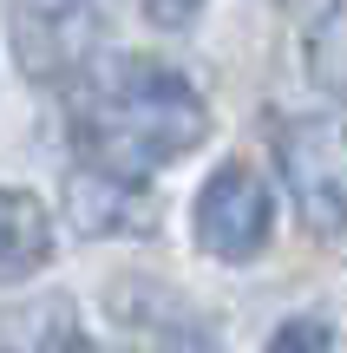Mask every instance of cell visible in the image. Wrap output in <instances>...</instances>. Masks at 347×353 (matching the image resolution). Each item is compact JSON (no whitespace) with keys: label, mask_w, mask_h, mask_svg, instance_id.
Masks as SVG:
<instances>
[{"label":"cell","mask_w":347,"mask_h":353,"mask_svg":"<svg viewBox=\"0 0 347 353\" xmlns=\"http://www.w3.org/2000/svg\"><path fill=\"white\" fill-rule=\"evenodd\" d=\"M308 79L347 99V0H328L321 20L308 26Z\"/></svg>","instance_id":"52a82bcc"},{"label":"cell","mask_w":347,"mask_h":353,"mask_svg":"<svg viewBox=\"0 0 347 353\" xmlns=\"http://www.w3.org/2000/svg\"><path fill=\"white\" fill-rule=\"evenodd\" d=\"M269 353H341V334L321 314H295L269 334Z\"/></svg>","instance_id":"ba28073f"},{"label":"cell","mask_w":347,"mask_h":353,"mask_svg":"<svg viewBox=\"0 0 347 353\" xmlns=\"http://www.w3.org/2000/svg\"><path fill=\"white\" fill-rule=\"evenodd\" d=\"M66 223L79 236H144L157 223V196L144 190V176L79 164L66 176Z\"/></svg>","instance_id":"5b68a950"},{"label":"cell","mask_w":347,"mask_h":353,"mask_svg":"<svg viewBox=\"0 0 347 353\" xmlns=\"http://www.w3.org/2000/svg\"><path fill=\"white\" fill-rule=\"evenodd\" d=\"M275 164L315 236H347V118H295L275 138Z\"/></svg>","instance_id":"3957f363"},{"label":"cell","mask_w":347,"mask_h":353,"mask_svg":"<svg viewBox=\"0 0 347 353\" xmlns=\"http://www.w3.org/2000/svg\"><path fill=\"white\" fill-rule=\"evenodd\" d=\"M52 262V210L33 190L0 183V281L39 275Z\"/></svg>","instance_id":"8992f818"},{"label":"cell","mask_w":347,"mask_h":353,"mask_svg":"<svg viewBox=\"0 0 347 353\" xmlns=\"http://www.w3.org/2000/svg\"><path fill=\"white\" fill-rule=\"evenodd\" d=\"M197 249L210 262H256L275 236V196L249 164H217L197 190Z\"/></svg>","instance_id":"277c9868"},{"label":"cell","mask_w":347,"mask_h":353,"mask_svg":"<svg viewBox=\"0 0 347 353\" xmlns=\"http://www.w3.org/2000/svg\"><path fill=\"white\" fill-rule=\"evenodd\" d=\"M105 0H13V65L33 85H79L105 46Z\"/></svg>","instance_id":"7a4b0ae2"},{"label":"cell","mask_w":347,"mask_h":353,"mask_svg":"<svg viewBox=\"0 0 347 353\" xmlns=\"http://www.w3.org/2000/svg\"><path fill=\"white\" fill-rule=\"evenodd\" d=\"M144 13H151L157 26H184V20H197V7H204V0H138Z\"/></svg>","instance_id":"9c48e42d"},{"label":"cell","mask_w":347,"mask_h":353,"mask_svg":"<svg viewBox=\"0 0 347 353\" xmlns=\"http://www.w3.org/2000/svg\"><path fill=\"white\" fill-rule=\"evenodd\" d=\"M72 138L86 164L144 176L190 157L210 138V105L177 65L164 59H105L72 85Z\"/></svg>","instance_id":"6da1fadb"},{"label":"cell","mask_w":347,"mask_h":353,"mask_svg":"<svg viewBox=\"0 0 347 353\" xmlns=\"http://www.w3.org/2000/svg\"><path fill=\"white\" fill-rule=\"evenodd\" d=\"M52 353H99V347H92L79 327H59V334H52Z\"/></svg>","instance_id":"30bf717a"}]
</instances>
